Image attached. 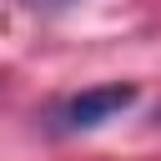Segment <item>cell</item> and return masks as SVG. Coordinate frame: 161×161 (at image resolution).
<instances>
[{"instance_id": "1", "label": "cell", "mask_w": 161, "mask_h": 161, "mask_svg": "<svg viewBox=\"0 0 161 161\" xmlns=\"http://www.w3.org/2000/svg\"><path fill=\"white\" fill-rule=\"evenodd\" d=\"M136 101V86L126 80H111V86H91V91H75L70 101H60V111H55V126L60 131H96V126H106V121H116L126 106Z\"/></svg>"}, {"instance_id": "2", "label": "cell", "mask_w": 161, "mask_h": 161, "mask_svg": "<svg viewBox=\"0 0 161 161\" xmlns=\"http://www.w3.org/2000/svg\"><path fill=\"white\" fill-rule=\"evenodd\" d=\"M45 5H60V0H45Z\"/></svg>"}]
</instances>
